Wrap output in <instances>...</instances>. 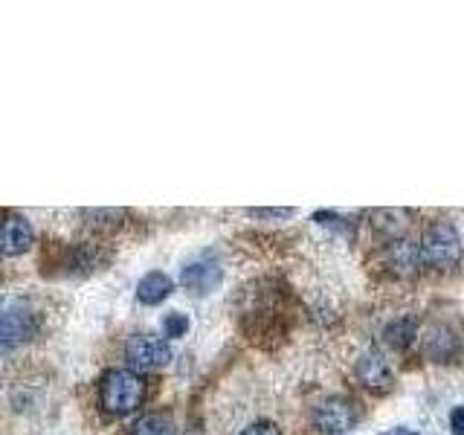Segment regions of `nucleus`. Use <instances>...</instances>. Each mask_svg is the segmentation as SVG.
Here are the masks:
<instances>
[{"mask_svg":"<svg viewBox=\"0 0 464 435\" xmlns=\"http://www.w3.org/2000/svg\"><path fill=\"white\" fill-rule=\"evenodd\" d=\"M357 377L369 389H386L392 383V369L381 352H366L357 360Z\"/></svg>","mask_w":464,"mask_h":435,"instance_id":"1a4fd4ad","label":"nucleus"},{"mask_svg":"<svg viewBox=\"0 0 464 435\" xmlns=\"http://www.w3.org/2000/svg\"><path fill=\"white\" fill-rule=\"evenodd\" d=\"M125 357L134 369H160L171 360V348L166 340L151 337V334H137L128 340Z\"/></svg>","mask_w":464,"mask_h":435,"instance_id":"20e7f679","label":"nucleus"},{"mask_svg":"<svg viewBox=\"0 0 464 435\" xmlns=\"http://www.w3.org/2000/svg\"><path fill=\"white\" fill-rule=\"evenodd\" d=\"M250 215L253 218H290L294 215V209H250Z\"/></svg>","mask_w":464,"mask_h":435,"instance_id":"f3484780","label":"nucleus"},{"mask_svg":"<svg viewBox=\"0 0 464 435\" xmlns=\"http://www.w3.org/2000/svg\"><path fill=\"white\" fill-rule=\"evenodd\" d=\"M456 348H459V340H456V334L450 331V328H439L435 325L430 334H427V343H424V352H427V357H432L435 362H447L450 357L456 354Z\"/></svg>","mask_w":464,"mask_h":435,"instance_id":"9b49d317","label":"nucleus"},{"mask_svg":"<svg viewBox=\"0 0 464 435\" xmlns=\"http://www.w3.org/2000/svg\"><path fill=\"white\" fill-rule=\"evenodd\" d=\"M145 401V381L130 369H113L102 381V406L111 415H128Z\"/></svg>","mask_w":464,"mask_h":435,"instance_id":"f257e3e1","label":"nucleus"},{"mask_svg":"<svg viewBox=\"0 0 464 435\" xmlns=\"http://www.w3.org/2000/svg\"><path fill=\"white\" fill-rule=\"evenodd\" d=\"M386 265L395 276H412L420 267V246L410 238H392L386 246Z\"/></svg>","mask_w":464,"mask_h":435,"instance_id":"6e6552de","label":"nucleus"},{"mask_svg":"<svg viewBox=\"0 0 464 435\" xmlns=\"http://www.w3.org/2000/svg\"><path fill=\"white\" fill-rule=\"evenodd\" d=\"M383 337H386L389 345L406 348V345H410L418 337V319L415 316H401V319H395V323L386 325Z\"/></svg>","mask_w":464,"mask_h":435,"instance_id":"f8f14e48","label":"nucleus"},{"mask_svg":"<svg viewBox=\"0 0 464 435\" xmlns=\"http://www.w3.org/2000/svg\"><path fill=\"white\" fill-rule=\"evenodd\" d=\"M221 282H224V267H221V261L212 256L188 261V265L180 270V285L188 290V294H212Z\"/></svg>","mask_w":464,"mask_h":435,"instance_id":"423d86ee","label":"nucleus"},{"mask_svg":"<svg viewBox=\"0 0 464 435\" xmlns=\"http://www.w3.org/2000/svg\"><path fill=\"white\" fill-rule=\"evenodd\" d=\"M38 331V316L26 308H9L0 314V354L29 343Z\"/></svg>","mask_w":464,"mask_h":435,"instance_id":"7ed1b4c3","label":"nucleus"},{"mask_svg":"<svg viewBox=\"0 0 464 435\" xmlns=\"http://www.w3.org/2000/svg\"><path fill=\"white\" fill-rule=\"evenodd\" d=\"M386 435H395V432H386Z\"/></svg>","mask_w":464,"mask_h":435,"instance_id":"6ab92c4d","label":"nucleus"},{"mask_svg":"<svg viewBox=\"0 0 464 435\" xmlns=\"http://www.w3.org/2000/svg\"><path fill=\"white\" fill-rule=\"evenodd\" d=\"M395 435H415V432H410V430H403V427H398V432Z\"/></svg>","mask_w":464,"mask_h":435,"instance_id":"a211bd4d","label":"nucleus"},{"mask_svg":"<svg viewBox=\"0 0 464 435\" xmlns=\"http://www.w3.org/2000/svg\"><path fill=\"white\" fill-rule=\"evenodd\" d=\"M420 261H427L435 270H450L459 265L461 258V238L459 229L450 221H435L427 227L424 238H420Z\"/></svg>","mask_w":464,"mask_h":435,"instance_id":"f03ea898","label":"nucleus"},{"mask_svg":"<svg viewBox=\"0 0 464 435\" xmlns=\"http://www.w3.org/2000/svg\"><path fill=\"white\" fill-rule=\"evenodd\" d=\"M171 290H174V282L169 279V276L154 270V273H145L142 279H140V285H137V299L142 304H160L163 299H169Z\"/></svg>","mask_w":464,"mask_h":435,"instance_id":"9d476101","label":"nucleus"},{"mask_svg":"<svg viewBox=\"0 0 464 435\" xmlns=\"http://www.w3.org/2000/svg\"><path fill=\"white\" fill-rule=\"evenodd\" d=\"M357 418H360L357 403L348 401V398H328V401L319 403L316 412H314L316 427L323 430V432H328V435L352 430L357 424Z\"/></svg>","mask_w":464,"mask_h":435,"instance_id":"39448f33","label":"nucleus"},{"mask_svg":"<svg viewBox=\"0 0 464 435\" xmlns=\"http://www.w3.org/2000/svg\"><path fill=\"white\" fill-rule=\"evenodd\" d=\"M241 435H282L279 430H276L273 424H267V420H258V424H253V427H246Z\"/></svg>","mask_w":464,"mask_h":435,"instance_id":"2eb2a0df","label":"nucleus"},{"mask_svg":"<svg viewBox=\"0 0 464 435\" xmlns=\"http://www.w3.org/2000/svg\"><path fill=\"white\" fill-rule=\"evenodd\" d=\"M33 246V227L26 218L9 215L0 221V253L4 256H21Z\"/></svg>","mask_w":464,"mask_h":435,"instance_id":"0eeeda50","label":"nucleus"},{"mask_svg":"<svg viewBox=\"0 0 464 435\" xmlns=\"http://www.w3.org/2000/svg\"><path fill=\"white\" fill-rule=\"evenodd\" d=\"M130 435H171V427L163 415H145L134 424V432Z\"/></svg>","mask_w":464,"mask_h":435,"instance_id":"ddd939ff","label":"nucleus"},{"mask_svg":"<svg viewBox=\"0 0 464 435\" xmlns=\"http://www.w3.org/2000/svg\"><path fill=\"white\" fill-rule=\"evenodd\" d=\"M188 331V316L186 314H169L163 319V334L166 337H183Z\"/></svg>","mask_w":464,"mask_h":435,"instance_id":"4468645a","label":"nucleus"},{"mask_svg":"<svg viewBox=\"0 0 464 435\" xmlns=\"http://www.w3.org/2000/svg\"><path fill=\"white\" fill-rule=\"evenodd\" d=\"M450 430L456 435H464V406H456V410L450 412Z\"/></svg>","mask_w":464,"mask_h":435,"instance_id":"dca6fc26","label":"nucleus"}]
</instances>
